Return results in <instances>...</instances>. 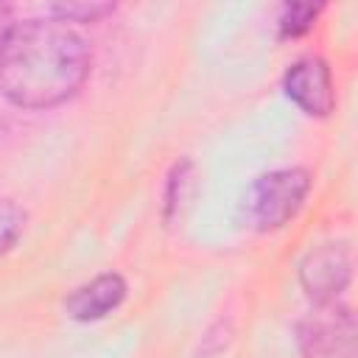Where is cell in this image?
<instances>
[{"mask_svg":"<svg viewBox=\"0 0 358 358\" xmlns=\"http://www.w3.org/2000/svg\"><path fill=\"white\" fill-rule=\"evenodd\" d=\"M352 277L350 249L344 243H319L299 263V282L316 305H330L341 296Z\"/></svg>","mask_w":358,"mask_h":358,"instance_id":"obj_4","label":"cell"},{"mask_svg":"<svg viewBox=\"0 0 358 358\" xmlns=\"http://www.w3.org/2000/svg\"><path fill=\"white\" fill-rule=\"evenodd\" d=\"M126 299V282L120 274H98L95 280L78 285L67 299L64 310L76 322H95L112 313Z\"/></svg>","mask_w":358,"mask_h":358,"instance_id":"obj_6","label":"cell"},{"mask_svg":"<svg viewBox=\"0 0 358 358\" xmlns=\"http://www.w3.org/2000/svg\"><path fill=\"white\" fill-rule=\"evenodd\" d=\"M296 344L302 358H355L352 310L338 302L316 305V310L299 322Z\"/></svg>","mask_w":358,"mask_h":358,"instance_id":"obj_3","label":"cell"},{"mask_svg":"<svg viewBox=\"0 0 358 358\" xmlns=\"http://www.w3.org/2000/svg\"><path fill=\"white\" fill-rule=\"evenodd\" d=\"M285 95L310 117H324L336 103L333 76L324 59L319 56H302L296 59L285 76H282Z\"/></svg>","mask_w":358,"mask_h":358,"instance_id":"obj_5","label":"cell"},{"mask_svg":"<svg viewBox=\"0 0 358 358\" xmlns=\"http://www.w3.org/2000/svg\"><path fill=\"white\" fill-rule=\"evenodd\" d=\"M22 224H25L22 210L14 201L0 199V255H6L17 243V238L22 232Z\"/></svg>","mask_w":358,"mask_h":358,"instance_id":"obj_9","label":"cell"},{"mask_svg":"<svg viewBox=\"0 0 358 358\" xmlns=\"http://www.w3.org/2000/svg\"><path fill=\"white\" fill-rule=\"evenodd\" d=\"M316 14H319V6H313V3H285L280 8V17H277L280 36L294 39V36L308 34L316 22Z\"/></svg>","mask_w":358,"mask_h":358,"instance_id":"obj_7","label":"cell"},{"mask_svg":"<svg viewBox=\"0 0 358 358\" xmlns=\"http://www.w3.org/2000/svg\"><path fill=\"white\" fill-rule=\"evenodd\" d=\"M308 190H310V173L305 168H280L263 173L243 196L246 224L260 232L288 224L302 207Z\"/></svg>","mask_w":358,"mask_h":358,"instance_id":"obj_2","label":"cell"},{"mask_svg":"<svg viewBox=\"0 0 358 358\" xmlns=\"http://www.w3.org/2000/svg\"><path fill=\"white\" fill-rule=\"evenodd\" d=\"M115 6L112 3H59L50 8L53 20H62V22H98L101 17L112 14Z\"/></svg>","mask_w":358,"mask_h":358,"instance_id":"obj_8","label":"cell"},{"mask_svg":"<svg viewBox=\"0 0 358 358\" xmlns=\"http://www.w3.org/2000/svg\"><path fill=\"white\" fill-rule=\"evenodd\" d=\"M11 31H14V17H11V8L0 3V53H3L6 42H8Z\"/></svg>","mask_w":358,"mask_h":358,"instance_id":"obj_10","label":"cell"},{"mask_svg":"<svg viewBox=\"0 0 358 358\" xmlns=\"http://www.w3.org/2000/svg\"><path fill=\"white\" fill-rule=\"evenodd\" d=\"M90 73L87 39L62 20L14 25L0 53V90L25 109L59 106L78 92Z\"/></svg>","mask_w":358,"mask_h":358,"instance_id":"obj_1","label":"cell"}]
</instances>
